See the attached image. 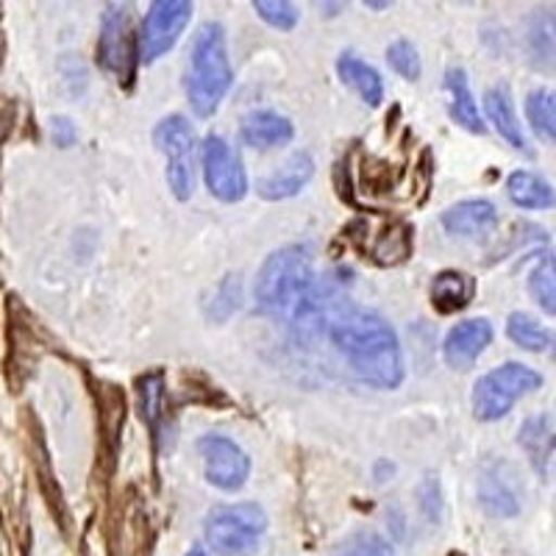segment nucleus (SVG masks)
Wrapping results in <instances>:
<instances>
[{
  "instance_id": "39448f33",
  "label": "nucleus",
  "mask_w": 556,
  "mask_h": 556,
  "mask_svg": "<svg viewBox=\"0 0 556 556\" xmlns=\"http://www.w3.org/2000/svg\"><path fill=\"white\" fill-rule=\"evenodd\" d=\"M543 376L520 362H506L486 376H481L473 387V415L484 424L501 420L513 409L515 401L523 399L526 392L540 390Z\"/></svg>"
},
{
  "instance_id": "6ab92c4d",
  "label": "nucleus",
  "mask_w": 556,
  "mask_h": 556,
  "mask_svg": "<svg viewBox=\"0 0 556 556\" xmlns=\"http://www.w3.org/2000/svg\"><path fill=\"white\" fill-rule=\"evenodd\" d=\"M337 73H340L342 84L356 89L362 101L370 103V106H379V103L384 101V84H381V76L370 67V64L362 62V59L351 56V53H342V56L337 59Z\"/></svg>"
},
{
  "instance_id": "ddd939ff",
  "label": "nucleus",
  "mask_w": 556,
  "mask_h": 556,
  "mask_svg": "<svg viewBox=\"0 0 556 556\" xmlns=\"http://www.w3.org/2000/svg\"><path fill=\"white\" fill-rule=\"evenodd\" d=\"M443 226L454 237L481 240L498 226V212L490 201H462L443 212Z\"/></svg>"
},
{
  "instance_id": "9d476101",
  "label": "nucleus",
  "mask_w": 556,
  "mask_h": 556,
  "mask_svg": "<svg viewBox=\"0 0 556 556\" xmlns=\"http://www.w3.org/2000/svg\"><path fill=\"white\" fill-rule=\"evenodd\" d=\"M198 454L203 459V473L208 484L223 493H237L251 476V459L245 451L223 434H203L198 440Z\"/></svg>"
},
{
  "instance_id": "0eeeda50",
  "label": "nucleus",
  "mask_w": 556,
  "mask_h": 556,
  "mask_svg": "<svg viewBox=\"0 0 556 556\" xmlns=\"http://www.w3.org/2000/svg\"><path fill=\"white\" fill-rule=\"evenodd\" d=\"M98 62L112 76H117L121 84L134 81V73H137L139 62V45L128 7L114 3L103 14L101 39H98Z\"/></svg>"
},
{
  "instance_id": "cd10ccee",
  "label": "nucleus",
  "mask_w": 556,
  "mask_h": 556,
  "mask_svg": "<svg viewBox=\"0 0 556 556\" xmlns=\"http://www.w3.org/2000/svg\"><path fill=\"white\" fill-rule=\"evenodd\" d=\"M139 399H142V417H146L151 429L156 431L159 417H162V401H165V390H162V374H151L139 381Z\"/></svg>"
},
{
  "instance_id": "7c9ffc66",
  "label": "nucleus",
  "mask_w": 556,
  "mask_h": 556,
  "mask_svg": "<svg viewBox=\"0 0 556 556\" xmlns=\"http://www.w3.org/2000/svg\"><path fill=\"white\" fill-rule=\"evenodd\" d=\"M365 7H370V9H387V7H390V3H365Z\"/></svg>"
},
{
  "instance_id": "2eb2a0df",
  "label": "nucleus",
  "mask_w": 556,
  "mask_h": 556,
  "mask_svg": "<svg viewBox=\"0 0 556 556\" xmlns=\"http://www.w3.org/2000/svg\"><path fill=\"white\" fill-rule=\"evenodd\" d=\"M242 142L251 148H278V146H287L292 137H295V126L287 121L285 114L270 112V109H262V112H251L242 121Z\"/></svg>"
},
{
  "instance_id": "bb28decb",
  "label": "nucleus",
  "mask_w": 556,
  "mask_h": 556,
  "mask_svg": "<svg viewBox=\"0 0 556 556\" xmlns=\"http://www.w3.org/2000/svg\"><path fill=\"white\" fill-rule=\"evenodd\" d=\"M334 556H395L392 545L376 531H359L337 548Z\"/></svg>"
},
{
  "instance_id": "4be33fe9",
  "label": "nucleus",
  "mask_w": 556,
  "mask_h": 556,
  "mask_svg": "<svg viewBox=\"0 0 556 556\" xmlns=\"http://www.w3.org/2000/svg\"><path fill=\"white\" fill-rule=\"evenodd\" d=\"M506 337H509L518 348L534 351V354L548 351V348L554 345V334L545 331L534 317L523 315V312H513V315H509V320H506Z\"/></svg>"
},
{
  "instance_id": "f257e3e1",
  "label": "nucleus",
  "mask_w": 556,
  "mask_h": 556,
  "mask_svg": "<svg viewBox=\"0 0 556 556\" xmlns=\"http://www.w3.org/2000/svg\"><path fill=\"white\" fill-rule=\"evenodd\" d=\"M331 342L345 367L376 390H395L404 381V354L395 329L379 312L362 309L331 295L315 340Z\"/></svg>"
},
{
  "instance_id": "412c9836",
  "label": "nucleus",
  "mask_w": 556,
  "mask_h": 556,
  "mask_svg": "<svg viewBox=\"0 0 556 556\" xmlns=\"http://www.w3.org/2000/svg\"><path fill=\"white\" fill-rule=\"evenodd\" d=\"M506 192L513 198L515 206L523 208H551L554 206V190L545 178H540L538 173L518 170L509 176L506 181Z\"/></svg>"
},
{
  "instance_id": "4468645a",
  "label": "nucleus",
  "mask_w": 556,
  "mask_h": 556,
  "mask_svg": "<svg viewBox=\"0 0 556 556\" xmlns=\"http://www.w3.org/2000/svg\"><path fill=\"white\" fill-rule=\"evenodd\" d=\"M518 443L529 456L534 473L543 481L551 479V473H554V420H551V415L529 417L520 426Z\"/></svg>"
},
{
  "instance_id": "aec40b11",
  "label": "nucleus",
  "mask_w": 556,
  "mask_h": 556,
  "mask_svg": "<svg viewBox=\"0 0 556 556\" xmlns=\"http://www.w3.org/2000/svg\"><path fill=\"white\" fill-rule=\"evenodd\" d=\"M479 498L481 506L495 518H513V515L520 513L518 495L513 493V486H509V481L498 468H486L481 473Z\"/></svg>"
},
{
  "instance_id": "393cba45",
  "label": "nucleus",
  "mask_w": 556,
  "mask_h": 556,
  "mask_svg": "<svg viewBox=\"0 0 556 556\" xmlns=\"http://www.w3.org/2000/svg\"><path fill=\"white\" fill-rule=\"evenodd\" d=\"M253 12L265 20L267 26L278 28V31H292L301 23V12L295 3L287 0H253Z\"/></svg>"
},
{
  "instance_id": "c756f323",
  "label": "nucleus",
  "mask_w": 556,
  "mask_h": 556,
  "mask_svg": "<svg viewBox=\"0 0 556 556\" xmlns=\"http://www.w3.org/2000/svg\"><path fill=\"white\" fill-rule=\"evenodd\" d=\"M187 556H206V551H203L201 545H195V548H190V554Z\"/></svg>"
},
{
  "instance_id": "c85d7f7f",
  "label": "nucleus",
  "mask_w": 556,
  "mask_h": 556,
  "mask_svg": "<svg viewBox=\"0 0 556 556\" xmlns=\"http://www.w3.org/2000/svg\"><path fill=\"white\" fill-rule=\"evenodd\" d=\"M51 131H53V139H56L59 148H70L78 139L76 126H73V121H67V117H53Z\"/></svg>"
},
{
  "instance_id": "7ed1b4c3",
  "label": "nucleus",
  "mask_w": 556,
  "mask_h": 556,
  "mask_svg": "<svg viewBox=\"0 0 556 556\" xmlns=\"http://www.w3.org/2000/svg\"><path fill=\"white\" fill-rule=\"evenodd\" d=\"M235 81L226 53V31L220 23H206L192 42V67L187 76V96L198 117H212L220 109Z\"/></svg>"
},
{
  "instance_id": "dca6fc26",
  "label": "nucleus",
  "mask_w": 556,
  "mask_h": 556,
  "mask_svg": "<svg viewBox=\"0 0 556 556\" xmlns=\"http://www.w3.org/2000/svg\"><path fill=\"white\" fill-rule=\"evenodd\" d=\"M445 96H448V114L456 126H462L470 134H484L486 126L481 123L479 106H476V98L470 92L468 73L462 67H451L445 73Z\"/></svg>"
},
{
  "instance_id": "9b49d317",
  "label": "nucleus",
  "mask_w": 556,
  "mask_h": 556,
  "mask_svg": "<svg viewBox=\"0 0 556 556\" xmlns=\"http://www.w3.org/2000/svg\"><path fill=\"white\" fill-rule=\"evenodd\" d=\"M493 342V326L490 320H465L448 331L443 342V356L454 370H470L476 365L484 348Z\"/></svg>"
},
{
  "instance_id": "20e7f679",
  "label": "nucleus",
  "mask_w": 556,
  "mask_h": 556,
  "mask_svg": "<svg viewBox=\"0 0 556 556\" xmlns=\"http://www.w3.org/2000/svg\"><path fill=\"white\" fill-rule=\"evenodd\" d=\"M267 515L260 504L215 506L206 515V543L217 556H251L260 551Z\"/></svg>"
},
{
  "instance_id": "b1692460",
  "label": "nucleus",
  "mask_w": 556,
  "mask_h": 556,
  "mask_svg": "<svg viewBox=\"0 0 556 556\" xmlns=\"http://www.w3.org/2000/svg\"><path fill=\"white\" fill-rule=\"evenodd\" d=\"M529 292L538 301L540 309L548 317L556 315V281H554V256L545 253L538 267L529 276Z\"/></svg>"
},
{
  "instance_id": "a211bd4d",
  "label": "nucleus",
  "mask_w": 556,
  "mask_h": 556,
  "mask_svg": "<svg viewBox=\"0 0 556 556\" xmlns=\"http://www.w3.org/2000/svg\"><path fill=\"white\" fill-rule=\"evenodd\" d=\"M473 276L462 270H443L434 278V285H431V304H434L437 312H443V315L465 309L473 301Z\"/></svg>"
},
{
  "instance_id": "f3484780",
  "label": "nucleus",
  "mask_w": 556,
  "mask_h": 556,
  "mask_svg": "<svg viewBox=\"0 0 556 556\" xmlns=\"http://www.w3.org/2000/svg\"><path fill=\"white\" fill-rule=\"evenodd\" d=\"M484 109L490 123L495 126V131L515 148V151H529V142L523 137V126H520L518 114H515V103L509 89L501 84V87H493L484 96Z\"/></svg>"
},
{
  "instance_id": "423d86ee",
  "label": "nucleus",
  "mask_w": 556,
  "mask_h": 556,
  "mask_svg": "<svg viewBox=\"0 0 556 556\" xmlns=\"http://www.w3.org/2000/svg\"><path fill=\"white\" fill-rule=\"evenodd\" d=\"M153 142L167 159V184L178 201H190L195 192V128L187 117L170 114L153 128Z\"/></svg>"
},
{
  "instance_id": "1a4fd4ad",
  "label": "nucleus",
  "mask_w": 556,
  "mask_h": 556,
  "mask_svg": "<svg viewBox=\"0 0 556 556\" xmlns=\"http://www.w3.org/2000/svg\"><path fill=\"white\" fill-rule=\"evenodd\" d=\"M203 178H206L208 192L223 203H237L248 195V176L240 156L231 151L226 139L212 134L201 148Z\"/></svg>"
},
{
  "instance_id": "f03ea898",
  "label": "nucleus",
  "mask_w": 556,
  "mask_h": 556,
  "mask_svg": "<svg viewBox=\"0 0 556 556\" xmlns=\"http://www.w3.org/2000/svg\"><path fill=\"white\" fill-rule=\"evenodd\" d=\"M253 292L260 309L276 320H285L301 342L315 340L326 304L334 295L317 281L309 251L301 245H287L270 253L256 276Z\"/></svg>"
},
{
  "instance_id": "6e6552de",
  "label": "nucleus",
  "mask_w": 556,
  "mask_h": 556,
  "mask_svg": "<svg viewBox=\"0 0 556 556\" xmlns=\"http://www.w3.org/2000/svg\"><path fill=\"white\" fill-rule=\"evenodd\" d=\"M192 20V3L187 0H156L151 3V12L146 14L142 31H139V62H156L159 56H165L173 51V45L184 34V28L190 26Z\"/></svg>"
},
{
  "instance_id": "5701e85b",
  "label": "nucleus",
  "mask_w": 556,
  "mask_h": 556,
  "mask_svg": "<svg viewBox=\"0 0 556 556\" xmlns=\"http://www.w3.org/2000/svg\"><path fill=\"white\" fill-rule=\"evenodd\" d=\"M526 117H529L531 128L538 131L540 139L554 142L556 139V103L551 89H534L526 98Z\"/></svg>"
},
{
  "instance_id": "a878e982",
  "label": "nucleus",
  "mask_w": 556,
  "mask_h": 556,
  "mask_svg": "<svg viewBox=\"0 0 556 556\" xmlns=\"http://www.w3.org/2000/svg\"><path fill=\"white\" fill-rule=\"evenodd\" d=\"M387 62H390V67L395 70L399 76H404L406 81H417V78H420V70H424L420 56H417V48L412 42H406V39H399V42H392L390 48H387Z\"/></svg>"
},
{
  "instance_id": "f8f14e48",
  "label": "nucleus",
  "mask_w": 556,
  "mask_h": 556,
  "mask_svg": "<svg viewBox=\"0 0 556 556\" xmlns=\"http://www.w3.org/2000/svg\"><path fill=\"white\" fill-rule=\"evenodd\" d=\"M312 176H315V162H312V156L306 151H298L278 170L260 178L256 192L265 201H287V198L298 195V192L304 190L306 184L312 181Z\"/></svg>"
}]
</instances>
